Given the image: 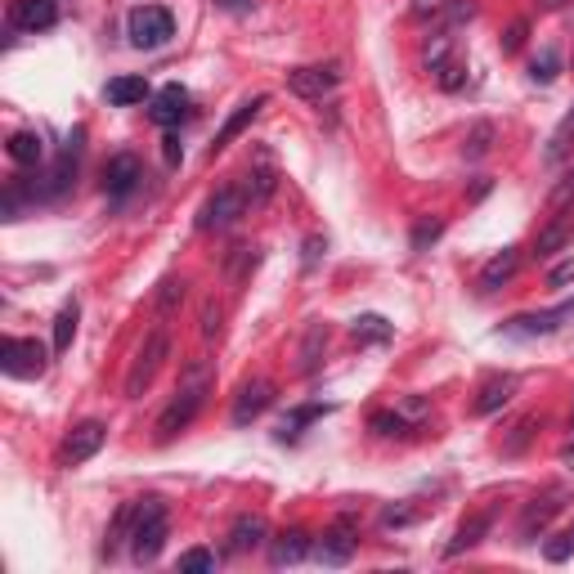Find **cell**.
I'll return each instance as SVG.
<instances>
[{"label":"cell","instance_id":"47","mask_svg":"<svg viewBox=\"0 0 574 574\" xmlns=\"http://www.w3.org/2000/svg\"><path fill=\"white\" fill-rule=\"evenodd\" d=\"M413 521V507H386L382 512V525H409Z\"/></svg>","mask_w":574,"mask_h":574},{"label":"cell","instance_id":"23","mask_svg":"<svg viewBox=\"0 0 574 574\" xmlns=\"http://www.w3.org/2000/svg\"><path fill=\"white\" fill-rule=\"evenodd\" d=\"M243 189H247V202H252V207H261V202L274 198V189H279V171H274L270 157H261V162L252 166V180H247Z\"/></svg>","mask_w":574,"mask_h":574},{"label":"cell","instance_id":"45","mask_svg":"<svg viewBox=\"0 0 574 574\" xmlns=\"http://www.w3.org/2000/svg\"><path fill=\"white\" fill-rule=\"evenodd\" d=\"M566 283H574V256H570V261H561L557 270L548 274V287H566Z\"/></svg>","mask_w":574,"mask_h":574},{"label":"cell","instance_id":"19","mask_svg":"<svg viewBox=\"0 0 574 574\" xmlns=\"http://www.w3.org/2000/svg\"><path fill=\"white\" fill-rule=\"evenodd\" d=\"M314 552V539L305 530H283L279 539H270V566H296Z\"/></svg>","mask_w":574,"mask_h":574},{"label":"cell","instance_id":"38","mask_svg":"<svg viewBox=\"0 0 574 574\" xmlns=\"http://www.w3.org/2000/svg\"><path fill=\"white\" fill-rule=\"evenodd\" d=\"M543 557L557 561V566H561V561H570V557H574V525H570L566 534H557L552 543H543Z\"/></svg>","mask_w":574,"mask_h":574},{"label":"cell","instance_id":"33","mask_svg":"<svg viewBox=\"0 0 574 574\" xmlns=\"http://www.w3.org/2000/svg\"><path fill=\"white\" fill-rule=\"evenodd\" d=\"M449 50H453V27H440V32L427 41V50H422V63H427V72H440L444 63H449Z\"/></svg>","mask_w":574,"mask_h":574},{"label":"cell","instance_id":"12","mask_svg":"<svg viewBox=\"0 0 574 574\" xmlns=\"http://www.w3.org/2000/svg\"><path fill=\"white\" fill-rule=\"evenodd\" d=\"M270 404H274V386L265 382V377H252V382L238 386V400H234V413H229V418H234V427H247V422H256Z\"/></svg>","mask_w":574,"mask_h":574},{"label":"cell","instance_id":"48","mask_svg":"<svg viewBox=\"0 0 574 574\" xmlns=\"http://www.w3.org/2000/svg\"><path fill=\"white\" fill-rule=\"evenodd\" d=\"M319 252H323V238H310V243H305V270H314Z\"/></svg>","mask_w":574,"mask_h":574},{"label":"cell","instance_id":"26","mask_svg":"<svg viewBox=\"0 0 574 574\" xmlns=\"http://www.w3.org/2000/svg\"><path fill=\"white\" fill-rule=\"evenodd\" d=\"M570 153H574V108H570V113L557 122V131L548 135V148H543V162L557 166V162H566Z\"/></svg>","mask_w":574,"mask_h":574},{"label":"cell","instance_id":"29","mask_svg":"<svg viewBox=\"0 0 574 574\" xmlns=\"http://www.w3.org/2000/svg\"><path fill=\"white\" fill-rule=\"evenodd\" d=\"M350 332H355L359 346H382V341H391V323H386L382 314H359Z\"/></svg>","mask_w":574,"mask_h":574},{"label":"cell","instance_id":"51","mask_svg":"<svg viewBox=\"0 0 574 574\" xmlns=\"http://www.w3.org/2000/svg\"><path fill=\"white\" fill-rule=\"evenodd\" d=\"M543 9H566V0H543Z\"/></svg>","mask_w":574,"mask_h":574},{"label":"cell","instance_id":"30","mask_svg":"<svg viewBox=\"0 0 574 574\" xmlns=\"http://www.w3.org/2000/svg\"><path fill=\"white\" fill-rule=\"evenodd\" d=\"M494 122H476L467 131V140H462V157L467 162H480V157H489V148H494Z\"/></svg>","mask_w":574,"mask_h":574},{"label":"cell","instance_id":"40","mask_svg":"<svg viewBox=\"0 0 574 574\" xmlns=\"http://www.w3.org/2000/svg\"><path fill=\"white\" fill-rule=\"evenodd\" d=\"M373 431L377 435H404L409 422H404V413H373Z\"/></svg>","mask_w":574,"mask_h":574},{"label":"cell","instance_id":"21","mask_svg":"<svg viewBox=\"0 0 574 574\" xmlns=\"http://www.w3.org/2000/svg\"><path fill=\"white\" fill-rule=\"evenodd\" d=\"M265 539H270V525H265V516H256V512L238 516V521L229 525V552H252V548H261Z\"/></svg>","mask_w":574,"mask_h":574},{"label":"cell","instance_id":"22","mask_svg":"<svg viewBox=\"0 0 574 574\" xmlns=\"http://www.w3.org/2000/svg\"><path fill=\"white\" fill-rule=\"evenodd\" d=\"M261 108H265V95H256V99H247V104H238V113L229 117L225 126H220V135H216V144H211V153H220V148L225 144H234L238 135L247 131V126L256 122V117H261Z\"/></svg>","mask_w":574,"mask_h":574},{"label":"cell","instance_id":"6","mask_svg":"<svg viewBox=\"0 0 574 574\" xmlns=\"http://www.w3.org/2000/svg\"><path fill=\"white\" fill-rule=\"evenodd\" d=\"M247 207H252V202H247L243 184H220V189L198 207V229L202 234H220V229L238 225V216H247Z\"/></svg>","mask_w":574,"mask_h":574},{"label":"cell","instance_id":"2","mask_svg":"<svg viewBox=\"0 0 574 574\" xmlns=\"http://www.w3.org/2000/svg\"><path fill=\"white\" fill-rule=\"evenodd\" d=\"M166 534H171V521H166V503L162 498H135V521H131V557L135 566H153L166 548Z\"/></svg>","mask_w":574,"mask_h":574},{"label":"cell","instance_id":"31","mask_svg":"<svg viewBox=\"0 0 574 574\" xmlns=\"http://www.w3.org/2000/svg\"><path fill=\"white\" fill-rule=\"evenodd\" d=\"M77 319H81L77 301H68L59 314H54V350H59V355L72 346V337H77Z\"/></svg>","mask_w":574,"mask_h":574},{"label":"cell","instance_id":"50","mask_svg":"<svg viewBox=\"0 0 574 574\" xmlns=\"http://www.w3.org/2000/svg\"><path fill=\"white\" fill-rule=\"evenodd\" d=\"M220 9H229V14H247V9L256 5V0H216Z\"/></svg>","mask_w":574,"mask_h":574},{"label":"cell","instance_id":"35","mask_svg":"<svg viewBox=\"0 0 574 574\" xmlns=\"http://www.w3.org/2000/svg\"><path fill=\"white\" fill-rule=\"evenodd\" d=\"M184 287H189L184 279H162V287H157V314H162V319L184 301Z\"/></svg>","mask_w":574,"mask_h":574},{"label":"cell","instance_id":"11","mask_svg":"<svg viewBox=\"0 0 574 574\" xmlns=\"http://www.w3.org/2000/svg\"><path fill=\"white\" fill-rule=\"evenodd\" d=\"M570 243H574V207L566 202V207H561L557 216L539 229V238H534V256H539V261H548V256L566 252Z\"/></svg>","mask_w":574,"mask_h":574},{"label":"cell","instance_id":"43","mask_svg":"<svg viewBox=\"0 0 574 574\" xmlns=\"http://www.w3.org/2000/svg\"><path fill=\"white\" fill-rule=\"evenodd\" d=\"M525 32H530V23L525 18H516L512 27H507V36H503V54H516L525 45Z\"/></svg>","mask_w":574,"mask_h":574},{"label":"cell","instance_id":"8","mask_svg":"<svg viewBox=\"0 0 574 574\" xmlns=\"http://www.w3.org/2000/svg\"><path fill=\"white\" fill-rule=\"evenodd\" d=\"M355 548H359V530H355V521H350V516H341V521L328 525V530H323V539L314 543V557H319L323 566H346V561L355 557Z\"/></svg>","mask_w":574,"mask_h":574},{"label":"cell","instance_id":"20","mask_svg":"<svg viewBox=\"0 0 574 574\" xmlns=\"http://www.w3.org/2000/svg\"><path fill=\"white\" fill-rule=\"evenodd\" d=\"M489 525H494V516H489V512H476V516H467V521H462L458 525V530H453V539L449 543H444V557H462V552H471V548H476V543L480 539H485V534H489Z\"/></svg>","mask_w":574,"mask_h":574},{"label":"cell","instance_id":"52","mask_svg":"<svg viewBox=\"0 0 574 574\" xmlns=\"http://www.w3.org/2000/svg\"><path fill=\"white\" fill-rule=\"evenodd\" d=\"M570 427H574V413H570Z\"/></svg>","mask_w":574,"mask_h":574},{"label":"cell","instance_id":"24","mask_svg":"<svg viewBox=\"0 0 574 574\" xmlns=\"http://www.w3.org/2000/svg\"><path fill=\"white\" fill-rule=\"evenodd\" d=\"M104 95H108V104H117V108H135L148 99V81L144 77H113L104 86Z\"/></svg>","mask_w":574,"mask_h":574},{"label":"cell","instance_id":"16","mask_svg":"<svg viewBox=\"0 0 574 574\" xmlns=\"http://www.w3.org/2000/svg\"><path fill=\"white\" fill-rule=\"evenodd\" d=\"M521 391V377L516 373H498V377H489L485 386L476 391V413L480 418H489V413H498L503 404H512V395Z\"/></svg>","mask_w":574,"mask_h":574},{"label":"cell","instance_id":"46","mask_svg":"<svg viewBox=\"0 0 574 574\" xmlns=\"http://www.w3.org/2000/svg\"><path fill=\"white\" fill-rule=\"evenodd\" d=\"M444 9H449V0H413V14H418V18L444 14Z\"/></svg>","mask_w":574,"mask_h":574},{"label":"cell","instance_id":"25","mask_svg":"<svg viewBox=\"0 0 574 574\" xmlns=\"http://www.w3.org/2000/svg\"><path fill=\"white\" fill-rule=\"evenodd\" d=\"M323 350H328V323H310V328H305V341H301V373L310 377L314 368L323 364Z\"/></svg>","mask_w":574,"mask_h":574},{"label":"cell","instance_id":"39","mask_svg":"<svg viewBox=\"0 0 574 574\" xmlns=\"http://www.w3.org/2000/svg\"><path fill=\"white\" fill-rule=\"evenodd\" d=\"M220 319H225L220 301H207V305H202V337H207V341H216V337H220V328H225Z\"/></svg>","mask_w":574,"mask_h":574},{"label":"cell","instance_id":"27","mask_svg":"<svg viewBox=\"0 0 574 574\" xmlns=\"http://www.w3.org/2000/svg\"><path fill=\"white\" fill-rule=\"evenodd\" d=\"M5 153L14 157L18 166H36L45 157V144H41V135L36 131H14L9 135V144H5Z\"/></svg>","mask_w":574,"mask_h":574},{"label":"cell","instance_id":"3","mask_svg":"<svg viewBox=\"0 0 574 574\" xmlns=\"http://www.w3.org/2000/svg\"><path fill=\"white\" fill-rule=\"evenodd\" d=\"M570 498H574V485H566V480H557V485H548L543 494H534L521 512V543H539V534L566 512Z\"/></svg>","mask_w":574,"mask_h":574},{"label":"cell","instance_id":"13","mask_svg":"<svg viewBox=\"0 0 574 574\" xmlns=\"http://www.w3.org/2000/svg\"><path fill=\"white\" fill-rule=\"evenodd\" d=\"M287 90L301 99H323L337 90V68H323V63H310V68H292L287 72Z\"/></svg>","mask_w":574,"mask_h":574},{"label":"cell","instance_id":"4","mask_svg":"<svg viewBox=\"0 0 574 574\" xmlns=\"http://www.w3.org/2000/svg\"><path fill=\"white\" fill-rule=\"evenodd\" d=\"M126 36H131L135 50H162V45L175 36L171 9H162V5H135L131 14H126Z\"/></svg>","mask_w":574,"mask_h":574},{"label":"cell","instance_id":"28","mask_svg":"<svg viewBox=\"0 0 574 574\" xmlns=\"http://www.w3.org/2000/svg\"><path fill=\"white\" fill-rule=\"evenodd\" d=\"M323 413H328V404H301V409H292V413H287V418L279 422V440H296V435L310 427V422H319Z\"/></svg>","mask_w":574,"mask_h":574},{"label":"cell","instance_id":"37","mask_svg":"<svg viewBox=\"0 0 574 574\" xmlns=\"http://www.w3.org/2000/svg\"><path fill=\"white\" fill-rule=\"evenodd\" d=\"M534 427H539V418H521V422H516V427H512V435H507V440H503V453H521L525 444H530Z\"/></svg>","mask_w":574,"mask_h":574},{"label":"cell","instance_id":"14","mask_svg":"<svg viewBox=\"0 0 574 574\" xmlns=\"http://www.w3.org/2000/svg\"><path fill=\"white\" fill-rule=\"evenodd\" d=\"M140 180H144V166H140V157L135 153H117L113 162L104 166V193L108 198H117V202H122L126 193L140 189Z\"/></svg>","mask_w":574,"mask_h":574},{"label":"cell","instance_id":"10","mask_svg":"<svg viewBox=\"0 0 574 574\" xmlns=\"http://www.w3.org/2000/svg\"><path fill=\"white\" fill-rule=\"evenodd\" d=\"M54 23H59L54 0H9V27L18 32H50Z\"/></svg>","mask_w":574,"mask_h":574},{"label":"cell","instance_id":"7","mask_svg":"<svg viewBox=\"0 0 574 574\" xmlns=\"http://www.w3.org/2000/svg\"><path fill=\"white\" fill-rule=\"evenodd\" d=\"M50 355L36 337H5L0 341V373L5 377H18V382H32V377L45 373Z\"/></svg>","mask_w":574,"mask_h":574},{"label":"cell","instance_id":"15","mask_svg":"<svg viewBox=\"0 0 574 574\" xmlns=\"http://www.w3.org/2000/svg\"><path fill=\"white\" fill-rule=\"evenodd\" d=\"M148 117H153L162 131L180 126L184 117H189V90H184V86H162L153 95V104H148Z\"/></svg>","mask_w":574,"mask_h":574},{"label":"cell","instance_id":"34","mask_svg":"<svg viewBox=\"0 0 574 574\" xmlns=\"http://www.w3.org/2000/svg\"><path fill=\"white\" fill-rule=\"evenodd\" d=\"M530 77L539 81V86H552V81L561 77V54L552 50V45H543V50L530 59Z\"/></svg>","mask_w":574,"mask_h":574},{"label":"cell","instance_id":"36","mask_svg":"<svg viewBox=\"0 0 574 574\" xmlns=\"http://www.w3.org/2000/svg\"><path fill=\"white\" fill-rule=\"evenodd\" d=\"M180 570H184V574H211V570H216V552L189 548V552L180 557Z\"/></svg>","mask_w":574,"mask_h":574},{"label":"cell","instance_id":"18","mask_svg":"<svg viewBox=\"0 0 574 574\" xmlns=\"http://www.w3.org/2000/svg\"><path fill=\"white\" fill-rule=\"evenodd\" d=\"M516 270H521V252H516V247L494 252L489 256V265L480 270V292H498V287H507L516 279Z\"/></svg>","mask_w":574,"mask_h":574},{"label":"cell","instance_id":"17","mask_svg":"<svg viewBox=\"0 0 574 574\" xmlns=\"http://www.w3.org/2000/svg\"><path fill=\"white\" fill-rule=\"evenodd\" d=\"M566 319H574V305H561V310H543V314H521V319L507 323V332H516V337H548V332H557Z\"/></svg>","mask_w":574,"mask_h":574},{"label":"cell","instance_id":"1","mask_svg":"<svg viewBox=\"0 0 574 574\" xmlns=\"http://www.w3.org/2000/svg\"><path fill=\"white\" fill-rule=\"evenodd\" d=\"M211 386H216V368H211V359H189L180 373V386H175V400L162 409V418H157V440H175L184 427H193V418H198L202 409H207V395Z\"/></svg>","mask_w":574,"mask_h":574},{"label":"cell","instance_id":"41","mask_svg":"<svg viewBox=\"0 0 574 574\" xmlns=\"http://www.w3.org/2000/svg\"><path fill=\"white\" fill-rule=\"evenodd\" d=\"M440 234H444V225H440V220H422V225L413 229V252H427V247H431Z\"/></svg>","mask_w":574,"mask_h":574},{"label":"cell","instance_id":"9","mask_svg":"<svg viewBox=\"0 0 574 574\" xmlns=\"http://www.w3.org/2000/svg\"><path fill=\"white\" fill-rule=\"evenodd\" d=\"M104 440H108V427H104V422H81V427H72V435L63 440V449H59L63 467H77V462L95 458V453L104 449Z\"/></svg>","mask_w":574,"mask_h":574},{"label":"cell","instance_id":"32","mask_svg":"<svg viewBox=\"0 0 574 574\" xmlns=\"http://www.w3.org/2000/svg\"><path fill=\"white\" fill-rule=\"evenodd\" d=\"M131 521H135V503H126L122 512H117V521L108 525V539H104V561L117 557V548H122V539H131Z\"/></svg>","mask_w":574,"mask_h":574},{"label":"cell","instance_id":"42","mask_svg":"<svg viewBox=\"0 0 574 574\" xmlns=\"http://www.w3.org/2000/svg\"><path fill=\"white\" fill-rule=\"evenodd\" d=\"M435 77H440L444 90H462V86H467V68H462V63H444Z\"/></svg>","mask_w":574,"mask_h":574},{"label":"cell","instance_id":"44","mask_svg":"<svg viewBox=\"0 0 574 574\" xmlns=\"http://www.w3.org/2000/svg\"><path fill=\"white\" fill-rule=\"evenodd\" d=\"M552 198H557V207H566V202H574V166L566 175H561V184L552 189Z\"/></svg>","mask_w":574,"mask_h":574},{"label":"cell","instance_id":"5","mask_svg":"<svg viewBox=\"0 0 574 574\" xmlns=\"http://www.w3.org/2000/svg\"><path fill=\"white\" fill-rule=\"evenodd\" d=\"M171 355V332H166V323H157L153 332H148V341L140 346V355H135L131 373H126V395L131 400H144V391L153 386L157 368H162V359Z\"/></svg>","mask_w":574,"mask_h":574},{"label":"cell","instance_id":"49","mask_svg":"<svg viewBox=\"0 0 574 574\" xmlns=\"http://www.w3.org/2000/svg\"><path fill=\"white\" fill-rule=\"evenodd\" d=\"M162 144H166V162H171V166H175V162H180V157H184V148H180V140H175V135H166V140H162Z\"/></svg>","mask_w":574,"mask_h":574}]
</instances>
